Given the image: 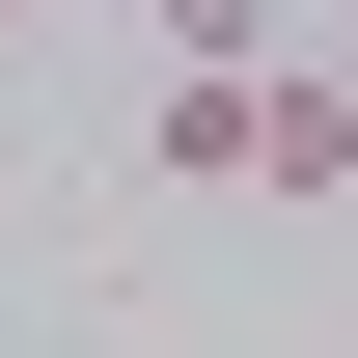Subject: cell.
Wrapping results in <instances>:
<instances>
[{
	"label": "cell",
	"instance_id": "cell-1",
	"mask_svg": "<svg viewBox=\"0 0 358 358\" xmlns=\"http://www.w3.org/2000/svg\"><path fill=\"white\" fill-rule=\"evenodd\" d=\"M138 166H166V193H275V221H303V193H358V83H331V55H248V83H193V55H166Z\"/></svg>",
	"mask_w": 358,
	"mask_h": 358
},
{
	"label": "cell",
	"instance_id": "cell-2",
	"mask_svg": "<svg viewBox=\"0 0 358 358\" xmlns=\"http://www.w3.org/2000/svg\"><path fill=\"white\" fill-rule=\"evenodd\" d=\"M166 55H193V83H248V55H275V0H166Z\"/></svg>",
	"mask_w": 358,
	"mask_h": 358
},
{
	"label": "cell",
	"instance_id": "cell-3",
	"mask_svg": "<svg viewBox=\"0 0 358 358\" xmlns=\"http://www.w3.org/2000/svg\"><path fill=\"white\" fill-rule=\"evenodd\" d=\"M0 28H55V0H0Z\"/></svg>",
	"mask_w": 358,
	"mask_h": 358
},
{
	"label": "cell",
	"instance_id": "cell-4",
	"mask_svg": "<svg viewBox=\"0 0 358 358\" xmlns=\"http://www.w3.org/2000/svg\"><path fill=\"white\" fill-rule=\"evenodd\" d=\"M331 83H358V55H331Z\"/></svg>",
	"mask_w": 358,
	"mask_h": 358
}]
</instances>
